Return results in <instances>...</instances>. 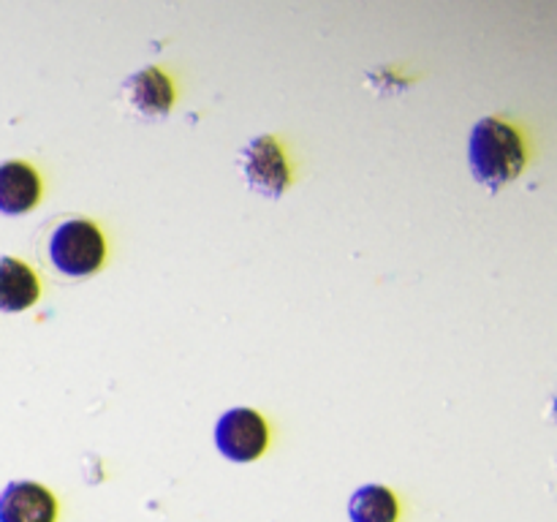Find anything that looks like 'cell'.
Masks as SVG:
<instances>
[{"mask_svg":"<svg viewBox=\"0 0 557 522\" xmlns=\"http://www.w3.org/2000/svg\"><path fill=\"white\" fill-rule=\"evenodd\" d=\"M49 256H52V264L65 275H90L101 266L103 256H107V243L96 223L74 217L52 234Z\"/></svg>","mask_w":557,"mask_h":522,"instance_id":"obj_2","label":"cell"},{"mask_svg":"<svg viewBox=\"0 0 557 522\" xmlns=\"http://www.w3.org/2000/svg\"><path fill=\"white\" fill-rule=\"evenodd\" d=\"M58 500L36 482H11L0 495V522H54Z\"/></svg>","mask_w":557,"mask_h":522,"instance_id":"obj_5","label":"cell"},{"mask_svg":"<svg viewBox=\"0 0 557 522\" xmlns=\"http://www.w3.org/2000/svg\"><path fill=\"white\" fill-rule=\"evenodd\" d=\"M123 92L128 107L145 117H163L174 101L172 82L158 69H145L131 76L123 85Z\"/></svg>","mask_w":557,"mask_h":522,"instance_id":"obj_6","label":"cell"},{"mask_svg":"<svg viewBox=\"0 0 557 522\" xmlns=\"http://www.w3.org/2000/svg\"><path fill=\"white\" fill-rule=\"evenodd\" d=\"M243 174L250 188L270 196V199H277L286 190V185L292 183L281 145L272 136H259V139H253L245 147Z\"/></svg>","mask_w":557,"mask_h":522,"instance_id":"obj_4","label":"cell"},{"mask_svg":"<svg viewBox=\"0 0 557 522\" xmlns=\"http://www.w3.org/2000/svg\"><path fill=\"white\" fill-rule=\"evenodd\" d=\"M38 277L25 261L3 256L0 259V310L5 313H20L27 310L38 299Z\"/></svg>","mask_w":557,"mask_h":522,"instance_id":"obj_8","label":"cell"},{"mask_svg":"<svg viewBox=\"0 0 557 522\" xmlns=\"http://www.w3.org/2000/svg\"><path fill=\"white\" fill-rule=\"evenodd\" d=\"M41 199V179L36 169L22 161H9L0 166V212L22 215L33 210Z\"/></svg>","mask_w":557,"mask_h":522,"instance_id":"obj_7","label":"cell"},{"mask_svg":"<svg viewBox=\"0 0 557 522\" xmlns=\"http://www.w3.org/2000/svg\"><path fill=\"white\" fill-rule=\"evenodd\" d=\"M468 161H471L473 177L495 190L509 179L520 177L525 166V147L509 123L498 117H484L471 130Z\"/></svg>","mask_w":557,"mask_h":522,"instance_id":"obj_1","label":"cell"},{"mask_svg":"<svg viewBox=\"0 0 557 522\" xmlns=\"http://www.w3.org/2000/svg\"><path fill=\"white\" fill-rule=\"evenodd\" d=\"M267 422L261 413L250 411V408H232L221 417L215 427V444L223 457L234 462H250L261 457L267 449Z\"/></svg>","mask_w":557,"mask_h":522,"instance_id":"obj_3","label":"cell"},{"mask_svg":"<svg viewBox=\"0 0 557 522\" xmlns=\"http://www.w3.org/2000/svg\"><path fill=\"white\" fill-rule=\"evenodd\" d=\"M348 514L351 522H397V498L381 484H368L351 495Z\"/></svg>","mask_w":557,"mask_h":522,"instance_id":"obj_9","label":"cell"}]
</instances>
